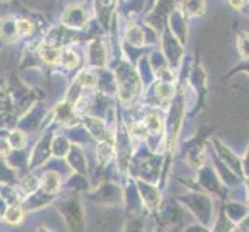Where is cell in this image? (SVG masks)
<instances>
[{
    "mask_svg": "<svg viewBox=\"0 0 249 232\" xmlns=\"http://www.w3.org/2000/svg\"><path fill=\"white\" fill-rule=\"evenodd\" d=\"M25 135L20 132V130H14V132H11V135H10V145H11V149L14 147V149H22L23 145H25Z\"/></svg>",
    "mask_w": 249,
    "mask_h": 232,
    "instance_id": "7",
    "label": "cell"
},
{
    "mask_svg": "<svg viewBox=\"0 0 249 232\" xmlns=\"http://www.w3.org/2000/svg\"><path fill=\"white\" fill-rule=\"evenodd\" d=\"M39 54L40 57L44 59L45 62L48 64H59L61 61V54H62V50L59 48H53L47 44H42L40 48H39Z\"/></svg>",
    "mask_w": 249,
    "mask_h": 232,
    "instance_id": "2",
    "label": "cell"
},
{
    "mask_svg": "<svg viewBox=\"0 0 249 232\" xmlns=\"http://www.w3.org/2000/svg\"><path fill=\"white\" fill-rule=\"evenodd\" d=\"M183 3H184V11L187 14L196 16L203 13V8H204L203 0H184Z\"/></svg>",
    "mask_w": 249,
    "mask_h": 232,
    "instance_id": "6",
    "label": "cell"
},
{
    "mask_svg": "<svg viewBox=\"0 0 249 232\" xmlns=\"http://www.w3.org/2000/svg\"><path fill=\"white\" fill-rule=\"evenodd\" d=\"M238 48H240V53L245 59H249V36L245 33H242V36L238 39Z\"/></svg>",
    "mask_w": 249,
    "mask_h": 232,
    "instance_id": "9",
    "label": "cell"
},
{
    "mask_svg": "<svg viewBox=\"0 0 249 232\" xmlns=\"http://www.w3.org/2000/svg\"><path fill=\"white\" fill-rule=\"evenodd\" d=\"M16 30H17V33L20 34V36H27V34H30L33 31V23L30 20L22 19V20H19L16 23Z\"/></svg>",
    "mask_w": 249,
    "mask_h": 232,
    "instance_id": "10",
    "label": "cell"
},
{
    "mask_svg": "<svg viewBox=\"0 0 249 232\" xmlns=\"http://www.w3.org/2000/svg\"><path fill=\"white\" fill-rule=\"evenodd\" d=\"M132 133L138 140H145V138H147L149 132H147V128L144 127V124H133L132 125Z\"/></svg>",
    "mask_w": 249,
    "mask_h": 232,
    "instance_id": "12",
    "label": "cell"
},
{
    "mask_svg": "<svg viewBox=\"0 0 249 232\" xmlns=\"http://www.w3.org/2000/svg\"><path fill=\"white\" fill-rule=\"evenodd\" d=\"M3 220L8 225H19L23 220V211L17 206H11V208H6L3 212Z\"/></svg>",
    "mask_w": 249,
    "mask_h": 232,
    "instance_id": "3",
    "label": "cell"
},
{
    "mask_svg": "<svg viewBox=\"0 0 249 232\" xmlns=\"http://www.w3.org/2000/svg\"><path fill=\"white\" fill-rule=\"evenodd\" d=\"M78 82L82 85H89V87H94V85H96V77L87 71H82L78 76Z\"/></svg>",
    "mask_w": 249,
    "mask_h": 232,
    "instance_id": "11",
    "label": "cell"
},
{
    "mask_svg": "<svg viewBox=\"0 0 249 232\" xmlns=\"http://www.w3.org/2000/svg\"><path fill=\"white\" fill-rule=\"evenodd\" d=\"M40 187L44 189L47 194H54L59 191L61 187V177L56 172H47V174L42 177Z\"/></svg>",
    "mask_w": 249,
    "mask_h": 232,
    "instance_id": "1",
    "label": "cell"
},
{
    "mask_svg": "<svg viewBox=\"0 0 249 232\" xmlns=\"http://www.w3.org/2000/svg\"><path fill=\"white\" fill-rule=\"evenodd\" d=\"M157 93L161 98L169 99V98H172V94H174V85L167 84V82H161L157 85Z\"/></svg>",
    "mask_w": 249,
    "mask_h": 232,
    "instance_id": "8",
    "label": "cell"
},
{
    "mask_svg": "<svg viewBox=\"0 0 249 232\" xmlns=\"http://www.w3.org/2000/svg\"><path fill=\"white\" fill-rule=\"evenodd\" d=\"M245 2H246V0H231V5L238 10V8H242L245 5Z\"/></svg>",
    "mask_w": 249,
    "mask_h": 232,
    "instance_id": "15",
    "label": "cell"
},
{
    "mask_svg": "<svg viewBox=\"0 0 249 232\" xmlns=\"http://www.w3.org/2000/svg\"><path fill=\"white\" fill-rule=\"evenodd\" d=\"M36 232H51L50 229H47L45 226H40V228H37V231Z\"/></svg>",
    "mask_w": 249,
    "mask_h": 232,
    "instance_id": "16",
    "label": "cell"
},
{
    "mask_svg": "<svg viewBox=\"0 0 249 232\" xmlns=\"http://www.w3.org/2000/svg\"><path fill=\"white\" fill-rule=\"evenodd\" d=\"M111 147H113V145H110L108 141H102L101 145L98 147V155H99V157H101L102 160H107V158H108V155H110V152H111Z\"/></svg>",
    "mask_w": 249,
    "mask_h": 232,
    "instance_id": "13",
    "label": "cell"
},
{
    "mask_svg": "<svg viewBox=\"0 0 249 232\" xmlns=\"http://www.w3.org/2000/svg\"><path fill=\"white\" fill-rule=\"evenodd\" d=\"M142 124L145 128H147V132H150V133H158L162 128V123L158 115H147Z\"/></svg>",
    "mask_w": 249,
    "mask_h": 232,
    "instance_id": "4",
    "label": "cell"
},
{
    "mask_svg": "<svg viewBox=\"0 0 249 232\" xmlns=\"http://www.w3.org/2000/svg\"><path fill=\"white\" fill-rule=\"evenodd\" d=\"M61 62L65 68H74L76 65L79 64V59H78V56H76V53L74 51H71V50H65V51H62V54H61Z\"/></svg>",
    "mask_w": 249,
    "mask_h": 232,
    "instance_id": "5",
    "label": "cell"
},
{
    "mask_svg": "<svg viewBox=\"0 0 249 232\" xmlns=\"http://www.w3.org/2000/svg\"><path fill=\"white\" fill-rule=\"evenodd\" d=\"M11 152V145L10 143H8L6 140H0V155H3V157H6L8 153Z\"/></svg>",
    "mask_w": 249,
    "mask_h": 232,
    "instance_id": "14",
    "label": "cell"
}]
</instances>
